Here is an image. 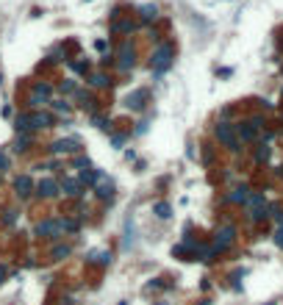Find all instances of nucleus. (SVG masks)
I'll use <instances>...</instances> for the list:
<instances>
[{
  "mask_svg": "<svg viewBox=\"0 0 283 305\" xmlns=\"http://www.w3.org/2000/svg\"><path fill=\"white\" fill-rule=\"evenodd\" d=\"M61 230H64V222L61 219H44L36 225V236H47V239H59Z\"/></svg>",
  "mask_w": 283,
  "mask_h": 305,
  "instance_id": "39448f33",
  "label": "nucleus"
},
{
  "mask_svg": "<svg viewBox=\"0 0 283 305\" xmlns=\"http://www.w3.org/2000/svg\"><path fill=\"white\" fill-rule=\"evenodd\" d=\"M72 69H75V72H86L89 64H86V61H72Z\"/></svg>",
  "mask_w": 283,
  "mask_h": 305,
  "instance_id": "c756f323",
  "label": "nucleus"
},
{
  "mask_svg": "<svg viewBox=\"0 0 283 305\" xmlns=\"http://www.w3.org/2000/svg\"><path fill=\"white\" fill-rule=\"evenodd\" d=\"M117 67H120V72H131V69H133V44L131 42H122Z\"/></svg>",
  "mask_w": 283,
  "mask_h": 305,
  "instance_id": "423d86ee",
  "label": "nucleus"
},
{
  "mask_svg": "<svg viewBox=\"0 0 283 305\" xmlns=\"http://www.w3.org/2000/svg\"><path fill=\"white\" fill-rule=\"evenodd\" d=\"M133 28H136V25H133L131 20H125V22H114V25H111V31H114V34H131Z\"/></svg>",
  "mask_w": 283,
  "mask_h": 305,
  "instance_id": "6ab92c4d",
  "label": "nucleus"
},
{
  "mask_svg": "<svg viewBox=\"0 0 283 305\" xmlns=\"http://www.w3.org/2000/svg\"><path fill=\"white\" fill-rule=\"evenodd\" d=\"M61 192L67 197H78L81 195V180H64V183H61Z\"/></svg>",
  "mask_w": 283,
  "mask_h": 305,
  "instance_id": "f8f14e48",
  "label": "nucleus"
},
{
  "mask_svg": "<svg viewBox=\"0 0 283 305\" xmlns=\"http://www.w3.org/2000/svg\"><path fill=\"white\" fill-rule=\"evenodd\" d=\"M264 125V117H253V119H247V122H239L236 125V136H239L241 142H253L256 139V131Z\"/></svg>",
  "mask_w": 283,
  "mask_h": 305,
  "instance_id": "7ed1b4c3",
  "label": "nucleus"
},
{
  "mask_svg": "<svg viewBox=\"0 0 283 305\" xmlns=\"http://www.w3.org/2000/svg\"><path fill=\"white\" fill-rule=\"evenodd\" d=\"M94 47H97L100 53H111V47H109V42H106V39H97V42H94Z\"/></svg>",
  "mask_w": 283,
  "mask_h": 305,
  "instance_id": "c85d7f7f",
  "label": "nucleus"
},
{
  "mask_svg": "<svg viewBox=\"0 0 283 305\" xmlns=\"http://www.w3.org/2000/svg\"><path fill=\"white\" fill-rule=\"evenodd\" d=\"M247 205L250 208H261V205H264V195H261V192H253L250 200H247Z\"/></svg>",
  "mask_w": 283,
  "mask_h": 305,
  "instance_id": "5701e85b",
  "label": "nucleus"
},
{
  "mask_svg": "<svg viewBox=\"0 0 283 305\" xmlns=\"http://www.w3.org/2000/svg\"><path fill=\"white\" fill-rule=\"evenodd\" d=\"M233 239H236V228H233V225H225V228H219V230L214 233V250H217V253H225V250L233 244Z\"/></svg>",
  "mask_w": 283,
  "mask_h": 305,
  "instance_id": "20e7f679",
  "label": "nucleus"
},
{
  "mask_svg": "<svg viewBox=\"0 0 283 305\" xmlns=\"http://www.w3.org/2000/svg\"><path fill=\"white\" fill-rule=\"evenodd\" d=\"M256 161H258V164H266V161H269V147H266V144H261V147L256 150Z\"/></svg>",
  "mask_w": 283,
  "mask_h": 305,
  "instance_id": "4be33fe9",
  "label": "nucleus"
},
{
  "mask_svg": "<svg viewBox=\"0 0 283 305\" xmlns=\"http://www.w3.org/2000/svg\"><path fill=\"white\" fill-rule=\"evenodd\" d=\"M145 100H147V89H136L133 94L125 97V106L133 109V111H142V109H145Z\"/></svg>",
  "mask_w": 283,
  "mask_h": 305,
  "instance_id": "0eeeda50",
  "label": "nucleus"
},
{
  "mask_svg": "<svg viewBox=\"0 0 283 305\" xmlns=\"http://www.w3.org/2000/svg\"><path fill=\"white\" fill-rule=\"evenodd\" d=\"M50 150H53V152H78L81 147H78L75 139H59V142L50 144Z\"/></svg>",
  "mask_w": 283,
  "mask_h": 305,
  "instance_id": "9d476101",
  "label": "nucleus"
},
{
  "mask_svg": "<svg viewBox=\"0 0 283 305\" xmlns=\"http://www.w3.org/2000/svg\"><path fill=\"white\" fill-rule=\"evenodd\" d=\"M31 128H34V117H28V114L17 117V131L20 133H25V131H31Z\"/></svg>",
  "mask_w": 283,
  "mask_h": 305,
  "instance_id": "dca6fc26",
  "label": "nucleus"
},
{
  "mask_svg": "<svg viewBox=\"0 0 283 305\" xmlns=\"http://www.w3.org/2000/svg\"><path fill=\"white\" fill-rule=\"evenodd\" d=\"M214 255H217V250H214V247H203V244H200V250H197V261L211 263V261H214Z\"/></svg>",
  "mask_w": 283,
  "mask_h": 305,
  "instance_id": "ddd939ff",
  "label": "nucleus"
},
{
  "mask_svg": "<svg viewBox=\"0 0 283 305\" xmlns=\"http://www.w3.org/2000/svg\"><path fill=\"white\" fill-rule=\"evenodd\" d=\"M36 195H39V197H56V195H59V183H56L53 178L39 180V186H36Z\"/></svg>",
  "mask_w": 283,
  "mask_h": 305,
  "instance_id": "6e6552de",
  "label": "nucleus"
},
{
  "mask_svg": "<svg viewBox=\"0 0 283 305\" xmlns=\"http://www.w3.org/2000/svg\"><path fill=\"white\" fill-rule=\"evenodd\" d=\"M139 17L145 20V22H150V20H155V17H158V9L147 3V6H142V9H139Z\"/></svg>",
  "mask_w": 283,
  "mask_h": 305,
  "instance_id": "2eb2a0df",
  "label": "nucleus"
},
{
  "mask_svg": "<svg viewBox=\"0 0 283 305\" xmlns=\"http://www.w3.org/2000/svg\"><path fill=\"white\" fill-rule=\"evenodd\" d=\"M89 261H100V263H111V253H89Z\"/></svg>",
  "mask_w": 283,
  "mask_h": 305,
  "instance_id": "393cba45",
  "label": "nucleus"
},
{
  "mask_svg": "<svg viewBox=\"0 0 283 305\" xmlns=\"http://www.w3.org/2000/svg\"><path fill=\"white\" fill-rule=\"evenodd\" d=\"M14 189H17L20 197H28V195H31V189H34V180H31V175H20V178L14 180Z\"/></svg>",
  "mask_w": 283,
  "mask_h": 305,
  "instance_id": "9b49d317",
  "label": "nucleus"
},
{
  "mask_svg": "<svg viewBox=\"0 0 283 305\" xmlns=\"http://www.w3.org/2000/svg\"><path fill=\"white\" fill-rule=\"evenodd\" d=\"M28 144H31V136H20V139H17V150L20 152L28 150Z\"/></svg>",
  "mask_w": 283,
  "mask_h": 305,
  "instance_id": "bb28decb",
  "label": "nucleus"
},
{
  "mask_svg": "<svg viewBox=\"0 0 283 305\" xmlns=\"http://www.w3.org/2000/svg\"><path fill=\"white\" fill-rule=\"evenodd\" d=\"M275 244H278V247L283 250V228H278V230H275Z\"/></svg>",
  "mask_w": 283,
  "mask_h": 305,
  "instance_id": "473e14b6",
  "label": "nucleus"
},
{
  "mask_svg": "<svg viewBox=\"0 0 283 305\" xmlns=\"http://www.w3.org/2000/svg\"><path fill=\"white\" fill-rule=\"evenodd\" d=\"M111 195H114V186H111V183L97 186V197H100V200H111Z\"/></svg>",
  "mask_w": 283,
  "mask_h": 305,
  "instance_id": "412c9836",
  "label": "nucleus"
},
{
  "mask_svg": "<svg viewBox=\"0 0 283 305\" xmlns=\"http://www.w3.org/2000/svg\"><path fill=\"white\" fill-rule=\"evenodd\" d=\"M100 178H103V172H100V170H94V172H81V183H89V186H92V183H97Z\"/></svg>",
  "mask_w": 283,
  "mask_h": 305,
  "instance_id": "f3484780",
  "label": "nucleus"
},
{
  "mask_svg": "<svg viewBox=\"0 0 283 305\" xmlns=\"http://www.w3.org/2000/svg\"><path fill=\"white\" fill-rule=\"evenodd\" d=\"M75 167H89V158H84V155H78V158H75Z\"/></svg>",
  "mask_w": 283,
  "mask_h": 305,
  "instance_id": "c9c22d12",
  "label": "nucleus"
},
{
  "mask_svg": "<svg viewBox=\"0 0 283 305\" xmlns=\"http://www.w3.org/2000/svg\"><path fill=\"white\" fill-rule=\"evenodd\" d=\"M269 214H266V208L261 205V208H250V214H247V219L250 222H261V219H266Z\"/></svg>",
  "mask_w": 283,
  "mask_h": 305,
  "instance_id": "aec40b11",
  "label": "nucleus"
},
{
  "mask_svg": "<svg viewBox=\"0 0 283 305\" xmlns=\"http://www.w3.org/2000/svg\"><path fill=\"white\" fill-rule=\"evenodd\" d=\"M34 94H39V97H44V100H47V97H50V86H47V84H36L34 86Z\"/></svg>",
  "mask_w": 283,
  "mask_h": 305,
  "instance_id": "a878e982",
  "label": "nucleus"
},
{
  "mask_svg": "<svg viewBox=\"0 0 283 305\" xmlns=\"http://www.w3.org/2000/svg\"><path fill=\"white\" fill-rule=\"evenodd\" d=\"M172 64H175V47H172V42H158L153 56H150V69H153L155 75H164V72L172 69Z\"/></svg>",
  "mask_w": 283,
  "mask_h": 305,
  "instance_id": "f257e3e1",
  "label": "nucleus"
},
{
  "mask_svg": "<svg viewBox=\"0 0 283 305\" xmlns=\"http://www.w3.org/2000/svg\"><path fill=\"white\" fill-rule=\"evenodd\" d=\"M214 136L219 139L222 144H228V150L231 152H239V139H236V125H231V122H219V125L214 128Z\"/></svg>",
  "mask_w": 283,
  "mask_h": 305,
  "instance_id": "f03ea898",
  "label": "nucleus"
},
{
  "mask_svg": "<svg viewBox=\"0 0 283 305\" xmlns=\"http://www.w3.org/2000/svg\"><path fill=\"white\" fill-rule=\"evenodd\" d=\"M61 92H75V81H67V84H61Z\"/></svg>",
  "mask_w": 283,
  "mask_h": 305,
  "instance_id": "f704fd0d",
  "label": "nucleus"
},
{
  "mask_svg": "<svg viewBox=\"0 0 283 305\" xmlns=\"http://www.w3.org/2000/svg\"><path fill=\"white\" fill-rule=\"evenodd\" d=\"M250 195H253V192H250L247 186H236V189L231 192V195L225 197V203H241V205H247Z\"/></svg>",
  "mask_w": 283,
  "mask_h": 305,
  "instance_id": "1a4fd4ad",
  "label": "nucleus"
},
{
  "mask_svg": "<svg viewBox=\"0 0 283 305\" xmlns=\"http://www.w3.org/2000/svg\"><path fill=\"white\" fill-rule=\"evenodd\" d=\"M14 219H17V211H6L3 222H6V225H14Z\"/></svg>",
  "mask_w": 283,
  "mask_h": 305,
  "instance_id": "7c9ffc66",
  "label": "nucleus"
},
{
  "mask_svg": "<svg viewBox=\"0 0 283 305\" xmlns=\"http://www.w3.org/2000/svg\"><path fill=\"white\" fill-rule=\"evenodd\" d=\"M89 84H92V86H97V89H100V86H109V75L97 72V75H92V78H89Z\"/></svg>",
  "mask_w": 283,
  "mask_h": 305,
  "instance_id": "b1692460",
  "label": "nucleus"
},
{
  "mask_svg": "<svg viewBox=\"0 0 283 305\" xmlns=\"http://www.w3.org/2000/svg\"><path fill=\"white\" fill-rule=\"evenodd\" d=\"M155 217H158V219H170L172 217V205L170 203H155Z\"/></svg>",
  "mask_w": 283,
  "mask_h": 305,
  "instance_id": "4468645a",
  "label": "nucleus"
},
{
  "mask_svg": "<svg viewBox=\"0 0 283 305\" xmlns=\"http://www.w3.org/2000/svg\"><path fill=\"white\" fill-rule=\"evenodd\" d=\"M53 109L61 111V114H67V111H69V103H67V100H56V103H53Z\"/></svg>",
  "mask_w": 283,
  "mask_h": 305,
  "instance_id": "cd10ccee",
  "label": "nucleus"
},
{
  "mask_svg": "<svg viewBox=\"0 0 283 305\" xmlns=\"http://www.w3.org/2000/svg\"><path fill=\"white\" fill-rule=\"evenodd\" d=\"M53 117L50 114H34V128H50Z\"/></svg>",
  "mask_w": 283,
  "mask_h": 305,
  "instance_id": "a211bd4d",
  "label": "nucleus"
},
{
  "mask_svg": "<svg viewBox=\"0 0 283 305\" xmlns=\"http://www.w3.org/2000/svg\"><path fill=\"white\" fill-rule=\"evenodd\" d=\"M3 170H9V155L6 152H0V172Z\"/></svg>",
  "mask_w": 283,
  "mask_h": 305,
  "instance_id": "72a5a7b5",
  "label": "nucleus"
},
{
  "mask_svg": "<svg viewBox=\"0 0 283 305\" xmlns=\"http://www.w3.org/2000/svg\"><path fill=\"white\" fill-rule=\"evenodd\" d=\"M53 255H56V258H64V255H69V247H56Z\"/></svg>",
  "mask_w": 283,
  "mask_h": 305,
  "instance_id": "2f4dec72",
  "label": "nucleus"
}]
</instances>
